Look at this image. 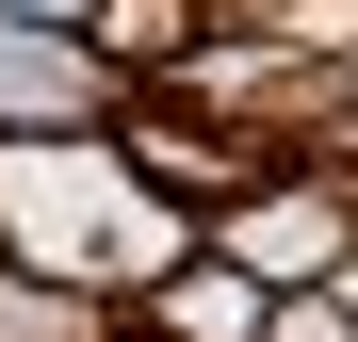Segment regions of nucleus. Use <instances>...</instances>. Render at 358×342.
<instances>
[{
	"mask_svg": "<svg viewBox=\"0 0 358 342\" xmlns=\"http://www.w3.org/2000/svg\"><path fill=\"white\" fill-rule=\"evenodd\" d=\"M261 310H277V294H261V277H228V261L196 245V261H179V277H163V294L131 310V342H261Z\"/></svg>",
	"mask_w": 358,
	"mask_h": 342,
	"instance_id": "nucleus-4",
	"label": "nucleus"
},
{
	"mask_svg": "<svg viewBox=\"0 0 358 342\" xmlns=\"http://www.w3.org/2000/svg\"><path fill=\"white\" fill-rule=\"evenodd\" d=\"M196 245H212L228 277H261V294H310V277H342V261H358V196H342V180H310V163H277V180H245Z\"/></svg>",
	"mask_w": 358,
	"mask_h": 342,
	"instance_id": "nucleus-2",
	"label": "nucleus"
},
{
	"mask_svg": "<svg viewBox=\"0 0 358 342\" xmlns=\"http://www.w3.org/2000/svg\"><path fill=\"white\" fill-rule=\"evenodd\" d=\"M0 261L82 294V310H147L196 261V212L147 196L114 163V131H49V147H0Z\"/></svg>",
	"mask_w": 358,
	"mask_h": 342,
	"instance_id": "nucleus-1",
	"label": "nucleus"
},
{
	"mask_svg": "<svg viewBox=\"0 0 358 342\" xmlns=\"http://www.w3.org/2000/svg\"><path fill=\"white\" fill-rule=\"evenodd\" d=\"M131 82L98 66V33H17L0 17V147H49V131H114Z\"/></svg>",
	"mask_w": 358,
	"mask_h": 342,
	"instance_id": "nucleus-3",
	"label": "nucleus"
},
{
	"mask_svg": "<svg viewBox=\"0 0 358 342\" xmlns=\"http://www.w3.org/2000/svg\"><path fill=\"white\" fill-rule=\"evenodd\" d=\"M17 33H98V0H0Z\"/></svg>",
	"mask_w": 358,
	"mask_h": 342,
	"instance_id": "nucleus-5",
	"label": "nucleus"
}]
</instances>
